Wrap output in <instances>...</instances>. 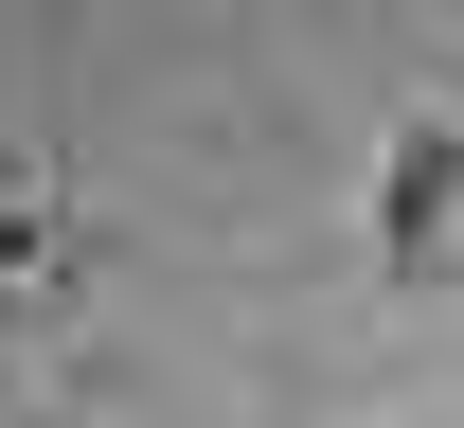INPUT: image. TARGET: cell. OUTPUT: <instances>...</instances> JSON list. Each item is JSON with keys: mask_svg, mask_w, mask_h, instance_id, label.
<instances>
[{"mask_svg": "<svg viewBox=\"0 0 464 428\" xmlns=\"http://www.w3.org/2000/svg\"><path fill=\"white\" fill-rule=\"evenodd\" d=\"M72 250H90V214H72L54 161H0V357H36L72 321Z\"/></svg>", "mask_w": 464, "mask_h": 428, "instance_id": "1", "label": "cell"}, {"mask_svg": "<svg viewBox=\"0 0 464 428\" xmlns=\"http://www.w3.org/2000/svg\"><path fill=\"white\" fill-rule=\"evenodd\" d=\"M447 250H464V125L411 108L393 143H375V268H393V286H429Z\"/></svg>", "mask_w": 464, "mask_h": 428, "instance_id": "2", "label": "cell"}]
</instances>
